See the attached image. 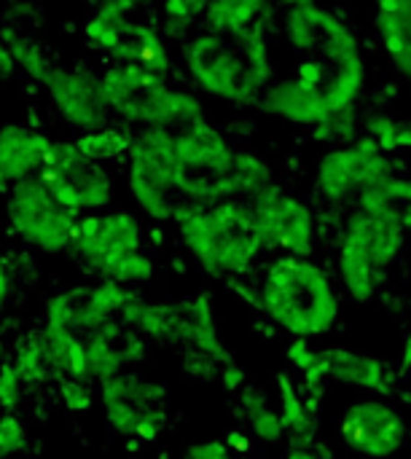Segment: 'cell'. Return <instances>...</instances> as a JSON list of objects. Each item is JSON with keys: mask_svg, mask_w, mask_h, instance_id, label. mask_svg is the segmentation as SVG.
I'll return each instance as SVG.
<instances>
[{"mask_svg": "<svg viewBox=\"0 0 411 459\" xmlns=\"http://www.w3.org/2000/svg\"><path fill=\"white\" fill-rule=\"evenodd\" d=\"M258 105L264 113L277 116L280 121H288L293 126H307V129L323 124L331 116L326 108L323 89H310L299 83L296 78H288L264 89Z\"/></svg>", "mask_w": 411, "mask_h": 459, "instance_id": "cell-18", "label": "cell"}, {"mask_svg": "<svg viewBox=\"0 0 411 459\" xmlns=\"http://www.w3.org/2000/svg\"><path fill=\"white\" fill-rule=\"evenodd\" d=\"M183 65L188 78L205 94L237 108L258 102L267 89V83L248 67L237 43L207 30L183 43Z\"/></svg>", "mask_w": 411, "mask_h": 459, "instance_id": "cell-4", "label": "cell"}, {"mask_svg": "<svg viewBox=\"0 0 411 459\" xmlns=\"http://www.w3.org/2000/svg\"><path fill=\"white\" fill-rule=\"evenodd\" d=\"M132 30V19L129 13L118 11L116 5H110L108 0H102L97 5V11L86 19L83 24V35H86V43L110 54Z\"/></svg>", "mask_w": 411, "mask_h": 459, "instance_id": "cell-29", "label": "cell"}, {"mask_svg": "<svg viewBox=\"0 0 411 459\" xmlns=\"http://www.w3.org/2000/svg\"><path fill=\"white\" fill-rule=\"evenodd\" d=\"M100 89L108 108L127 126L178 129L205 118V105L197 94L170 86L167 78H159L137 65H110L100 75Z\"/></svg>", "mask_w": 411, "mask_h": 459, "instance_id": "cell-3", "label": "cell"}, {"mask_svg": "<svg viewBox=\"0 0 411 459\" xmlns=\"http://www.w3.org/2000/svg\"><path fill=\"white\" fill-rule=\"evenodd\" d=\"M127 167V191L137 210L151 221H172L175 207L180 204L175 191V151L172 129L145 126L135 132L129 145Z\"/></svg>", "mask_w": 411, "mask_h": 459, "instance_id": "cell-5", "label": "cell"}, {"mask_svg": "<svg viewBox=\"0 0 411 459\" xmlns=\"http://www.w3.org/2000/svg\"><path fill=\"white\" fill-rule=\"evenodd\" d=\"M366 89V62L363 54H355L339 65H334L326 86H323V97H326V108L328 113H339L350 105L358 102V97Z\"/></svg>", "mask_w": 411, "mask_h": 459, "instance_id": "cell-25", "label": "cell"}, {"mask_svg": "<svg viewBox=\"0 0 411 459\" xmlns=\"http://www.w3.org/2000/svg\"><path fill=\"white\" fill-rule=\"evenodd\" d=\"M46 191L73 215L100 212L113 202L110 172L86 159L73 140H51L46 161L38 172Z\"/></svg>", "mask_w": 411, "mask_h": 459, "instance_id": "cell-8", "label": "cell"}, {"mask_svg": "<svg viewBox=\"0 0 411 459\" xmlns=\"http://www.w3.org/2000/svg\"><path fill=\"white\" fill-rule=\"evenodd\" d=\"M393 175L396 167L385 153L363 159L350 145H339L320 156L315 167V188L328 202H345L353 194L358 196L363 188L382 186Z\"/></svg>", "mask_w": 411, "mask_h": 459, "instance_id": "cell-14", "label": "cell"}, {"mask_svg": "<svg viewBox=\"0 0 411 459\" xmlns=\"http://www.w3.org/2000/svg\"><path fill=\"white\" fill-rule=\"evenodd\" d=\"M404 239H407V231L401 229L396 218L366 215L361 210H355L347 218L345 231H342V242L355 245L377 272H385L388 266L396 264L398 253L404 250Z\"/></svg>", "mask_w": 411, "mask_h": 459, "instance_id": "cell-17", "label": "cell"}, {"mask_svg": "<svg viewBox=\"0 0 411 459\" xmlns=\"http://www.w3.org/2000/svg\"><path fill=\"white\" fill-rule=\"evenodd\" d=\"M172 221L194 264L215 280H234L253 269L264 242L245 199H223L210 207L180 202Z\"/></svg>", "mask_w": 411, "mask_h": 459, "instance_id": "cell-1", "label": "cell"}, {"mask_svg": "<svg viewBox=\"0 0 411 459\" xmlns=\"http://www.w3.org/2000/svg\"><path fill=\"white\" fill-rule=\"evenodd\" d=\"M13 70H16L13 56H11L8 46L3 43V38H0V83H3V81H8V78L13 75Z\"/></svg>", "mask_w": 411, "mask_h": 459, "instance_id": "cell-48", "label": "cell"}, {"mask_svg": "<svg viewBox=\"0 0 411 459\" xmlns=\"http://www.w3.org/2000/svg\"><path fill=\"white\" fill-rule=\"evenodd\" d=\"M366 134H372L380 145L382 153H396L398 151V121L390 116V113H382V110H374L372 116H366Z\"/></svg>", "mask_w": 411, "mask_h": 459, "instance_id": "cell-37", "label": "cell"}, {"mask_svg": "<svg viewBox=\"0 0 411 459\" xmlns=\"http://www.w3.org/2000/svg\"><path fill=\"white\" fill-rule=\"evenodd\" d=\"M318 54H320L326 62L339 65V62H345V59L361 54V43H358V38H355L350 30H345V32H339V35H334V38H326Z\"/></svg>", "mask_w": 411, "mask_h": 459, "instance_id": "cell-41", "label": "cell"}, {"mask_svg": "<svg viewBox=\"0 0 411 459\" xmlns=\"http://www.w3.org/2000/svg\"><path fill=\"white\" fill-rule=\"evenodd\" d=\"M411 366V328L409 333H407V342H404V368H409Z\"/></svg>", "mask_w": 411, "mask_h": 459, "instance_id": "cell-52", "label": "cell"}, {"mask_svg": "<svg viewBox=\"0 0 411 459\" xmlns=\"http://www.w3.org/2000/svg\"><path fill=\"white\" fill-rule=\"evenodd\" d=\"M108 428L137 444H153L167 422V387L132 371L97 382Z\"/></svg>", "mask_w": 411, "mask_h": 459, "instance_id": "cell-6", "label": "cell"}, {"mask_svg": "<svg viewBox=\"0 0 411 459\" xmlns=\"http://www.w3.org/2000/svg\"><path fill=\"white\" fill-rule=\"evenodd\" d=\"M285 360L291 363L293 371L307 374V371H312V368L320 363V350H315V347L310 344V339L293 336V339L285 344Z\"/></svg>", "mask_w": 411, "mask_h": 459, "instance_id": "cell-42", "label": "cell"}, {"mask_svg": "<svg viewBox=\"0 0 411 459\" xmlns=\"http://www.w3.org/2000/svg\"><path fill=\"white\" fill-rule=\"evenodd\" d=\"M180 307V328H183V347L194 350L205 360L213 363H226V347L218 336L215 325V312H213V299L210 293H194L188 299L178 301Z\"/></svg>", "mask_w": 411, "mask_h": 459, "instance_id": "cell-20", "label": "cell"}, {"mask_svg": "<svg viewBox=\"0 0 411 459\" xmlns=\"http://www.w3.org/2000/svg\"><path fill=\"white\" fill-rule=\"evenodd\" d=\"M283 3H288V8H302V5H315L318 0H283Z\"/></svg>", "mask_w": 411, "mask_h": 459, "instance_id": "cell-53", "label": "cell"}, {"mask_svg": "<svg viewBox=\"0 0 411 459\" xmlns=\"http://www.w3.org/2000/svg\"><path fill=\"white\" fill-rule=\"evenodd\" d=\"M180 459H232V452L226 449L223 441H199L191 444Z\"/></svg>", "mask_w": 411, "mask_h": 459, "instance_id": "cell-44", "label": "cell"}, {"mask_svg": "<svg viewBox=\"0 0 411 459\" xmlns=\"http://www.w3.org/2000/svg\"><path fill=\"white\" fill-rule=\"evenodd\" d=\"M223 444H226V449L232 452V455H248L250 452V433H245V430H229L226 433V438H223Z\"/></svg>", "mask_w": 411, "mask_h": 459, "instance_id": "cell-46", "label": "cell"}, {"mask_svg": "<svg viewBox=\"0 0 411 459\" xmlns=\"http://www.w3.org/2000/svg\"><path fill=\"white\" fill-rule=\"evenodd\" d=\"M110 59L113 65H137L159 78H170L172 73V54L159 27L143 22H132L129 35L110 51Z\"/></svg>", "mask_w": 411, "mask_h": 459, "instance_id": "cell-21", "label": "cell"}, {"mask_svg": "<svg viewBox=\"0 0 411 459\" xmlns=\"http://www.w3.org/2000/svg\"><path fill=\"white\" fill-rule=\"evenodd\" d=\"M245 368L242 366H237L234 360H226L223 363V368H221V387L226 390V393H240L242 387H245Z\"/></svg>", "mask_w": 411, "mask_h": 459, "instance_id": "cell-45", "label": "cell"}, {"mask_svg": "<svg viewBox=\"0 0 411 459\" xmlns=\"http://www.w3.org/2000/svg\"><path fill=\"white\" fill-rule=\"evenodd\" d=\"M275 387H277V414L283 420V428H285V436L291 433L293 436V446H307L312 438V417L307 414V406L291 379L288 371H280L275 377Z\"/></svg>", "mask_w": 411, "mask_h": 459, "instance_id": "cell-27", "label": "cell"}, {"mask_svg": "<svg viewBox=\"0 0 411 459\" xmlns=\"http://www.w3.org/2000/svg\"><path fill=\"white\" fill-rule=\"evenodd\" d=\"M11 366L16 368L24 387H38V385L51 379V368H48V360H46V347H43L40 331L22 336V342L13 350Z\"/></svg>", "mask_w": 411, "mask_h": 459, "instance_id": "cell-30", "label": "cell"}, {"mask_svg": "<svg viewBox=\"0 0 411 459\" xmlns=\"http://www.w3.org/2000/svg\"><path fill=\"white\" fill-rule=\"evenodd\" d=\"M5 221L11 231L43 255L70 250L78 215L65 210L40 183L38 175L5 188Z\"/></svg>", "mask_w": 411, "mask_h": 459, "instance_id": "cell-7", "label": "cell"}, {"mask_svg": "<svg viewBox=\"0 0 411 459\" xmlns=\"http://www.w3.org/2000/svg\"><path fill=\"white\" fill-rule=\"evenodd\" d=\"M57 387H59L62 406L70 414H86L94 406V390L89 387V382H81V379H57Z\"/></svg>", "mask_w": 411, "mask_h": 459, "instance_id": "cell-38", "label": "cell"}, {"mask_svg": "<svg viewBox=\"0 0 411 459\" xmlns=\"http://www.w3.org/2000/svg\"><path fill=\"white\" fill-rule=\"evenodd\" d=\"M337 272L339 282L347 290V296L355 304H372L377 296V282L380 272L369 264V258L350 242H339V255H337Z\"/></svg>", "mask_w": 411, "mask_h": 459, "instance_id": "cell-24", "label": "cell"}, {"mask_svg": "<svg viewBox=\"0 0 411 459\" xmlns=\"http://www.w3.org/2000/svg\"><path fill=\"white\" fill-rule=\"evenodd\" d=\"M27 430L13 414H0V459L16 457L27 449Z\"/></svg>", "mask_w": 411, "mask_h": 459, "instance_id": "cell-39", "label": "cell"}, {"mask_svg": "<svg viewBox=\"0 0 411 459\" xmlns=\"http://www.w3.org/2000/svg\"><path fill=\"white\" fill-rule=\"evenodd\" d=\"M285 459H323L318 452H312L310 446H291L285 452Z\"/></svg>", "mask_w": 411, "mask_h": 459, "instance_id": "cell-51", "label": "cell"}, {"mask_svg": "<svg viewBox=\"0 0 411 459\" xmlns=\"http://www.w3.org/2000/svg\"><path fill=\"white\" fill-rule=\"evenodd\" d=\"M234 180L240 188V199H250L256 191L272 183V169L264 159L250 151H234Z\"/></svg>", "mask_w": 411, "mask_h": 459, "instance_id": "cell-34", "label": "cell"}, {"mask_svg": "<svg viewBox=\"0 0 411 459\" xmlns=\"http://www.w3.org/2000/svg\"><path fill=\"white\" fill-rule=\"evenodd\" d=\"M207 3L210 0H162V30L170 38L186 35L199 22Z\"/></svg>", "mask_w": 411, "mask_h": 459, "instance_id": "cell-35", "label": "cell"}, {"mask_svg": "<svg viewBox=\"0 0 411 459\" xmlns=\"http://www.w3.org/2000/svg\"><path fill=\"white\" fill-rule=\"evenodd\" d=\"M267 5L269 0H210L202 13V24L207 32L221 38H237L258 22Z\"/></svg>", "mask_w": 411, "mask_h": 459, "instance_id": "cell-23", "label": "cell"}, {"mask_svg": "<svg viewBox=\"0 0 411 459\" xmlns=\"http://www.w3.org/2000/svg\"><path fill=\"white\" fill-rule=\"evenodd\" d=\"M377 11H385V13H409L411 0H377Z\"/></svg>", "mask_w": 411, "mask_h": 459, "instance_id": "cell-49", "label": "cell"}, {"mask_svg": "<svg viewBox=\"0 0 411 459\" xmlns=\"http://www.w3.org/2000/svg\"><path fill=\"white\" fill-rule=\"evenodd\" d=\"M237 401H240V411H242V420L248 422L250 436H256L261 444H269V446L280 444L285 438L283 420H280L277 409L269 403V398L264 395V390L242 387Z\"/></svg>", "mask_w": 411, "mask_h": 459, "instance_id": "cell-26", "label": "cell"}, {"mask_svg": "<svg viewBox=\"0 0 411 459\" xmlns=\"http://www.w3.org/2000/svg\"><path fill=\"white\" fill-rule=\"evenodd\" d=\"M48 148L51 140L35 126L19 121L0 124V188L38 175Z\"/></svg>", "mask_w": 411, "mask_h": 459, "instance_id": "cell-16", "label": "cell"}, {"mask_svg": "<svg viewBox=\"0 0 411 459\" xmlns=\"http://www.w3.org/2000/svg\"><path fill=\"white\" fill-rule=\"evenodd\" d=\"M48 91V100L57 110V116L70 126L81 132H92L108 124L110 108L100 89V75L83 70V67H57L46 73L40 81Z\"/></svg>", "mask_w": 411, "mask_h": 459, "instance_id": "cell-13", "label": "cell"}, {"mask_svg": "<svg viewBox=\"0 0 411 459\" xmlns=\"http://www.w3.org/2000/svg\"><path fill=\"white\" fill-rule=\"evenodd\" d=\"M40 336H43L46 360H48V368H51L54 379L92 382L89 368H86L83 339L78 333H73V331H67L65 325H57V323H43Z\"/></svg>", "mask_w": 411, "mask_h": 459, "instance_id": "cell-22", "label": "cell"}, {"mask_svg": "<svg viewBox=\"0 0 411 459\" xmlns=\"http://www.w3.org/2000/svg\"><path fill=\"white\" fill-rule=\"evenodd\" d=\"M307 8H310V5L288 8V13H285V38H288L291 48L299 51V54H304V56L318 54L320 46H323V40H326V38L320 35V30L312 24Z\"/></svg>", "mask_w": 411, "mask_h": 459, "instance_id": "cell-33", "label": "cell"}, {"mask_svg": "<svg viewBox=\"0 0 411 459\" xmlns=\"http://www.w3.org/2000/svg\"><path fill=\"white\" fill-rule=\"evenodd\" d=\"M339 438L350 452L361 457L388 459L407 446L409 425L404 414L388 401L361 398L342 411Z\"/></svg>", "mask_w": 411, "mask_h": 459, "instance_id": "cell-11", "label": "cell"}, {"mask_svg": "<svg viewBox=\"0 0 411 459\" xmlns=\"http://www.w3.org/2000/svg\"><path fill=\"white\" fill-rule=\"evenodd\" d=\"M24 382L11 363H0V411L13 414L24 401Z\"/></svg>", "mask_w": 411, "mask_h": 459, "instance_id": "cell-40", "label": "cell"}, {"mask_svg": "<svg viewBox=\"0 0 411 459\" xmlns=\"http://www.w3.org/2000/svg\"><path fill=\"white\" fill-rule=\"evenodd\" d=\"M398 151H411V121H398Z\"/></svg>", "mask_w": 411, "mask_h": 459, "instance_id": "cell-50", "label": "cell"}, {"mask_svg": "<svg viewBox=\"0 0 411 459\" xmlns=\"http://www.w3.org/2000/svg\"><path fill=\"white\" fill-rule=\"evenodd\" d=\"M253 210L264 250L310 258L315 247V215L299 196L285 194L275 180L245 199Z\"/></svg>", "mask_w": 411, "mask_h": 459, "instance_id": "cell-9", "label": "cell"}, {"mask_svg": "<svg viewBox=\"0 0 411 459\" xmlns=\"http://www.w3.org/2000/svg\"><path fill=\"white\" fill-rule=\"evenodd\" d=\"M320 358H323L328 382H339V385L366 390V393H380V395H388L393 390L390 368L374 355L353 352L345 347H328V350H320Z\"/></svg>", "mask_w": 411, "mask_h": 459, "instance_id": "cell-19", "label": "cell"}, {"mask_svg": "<svg viewBox=\"0 0 411 459\" xmlns=\"http://www.w3.org/2000/svg\"><path fill=\"white\" fill-rule=\"evenodd\" d=\"M135 132L127 124H105L100 129L92 132H81L73 145L92 161L102 164V161H113L124 153H129Z\"/></svg>", "mask_w": 411, "mask_h": 459, "instance_id": "cell-28", "label": "cell"}, {"mask_svg": "<svg viewBox=\"0 0 411 459\" xmlns=\"http://www.w3.org/2000/svg\"><path fill=\"white\" fill-rule=\"evenodd\" d=\"M328 75H331V73H328V67H326V59L318 56V54L304 56V59L299 62V67H296V81L304 83V86H310V89H323L326 81H328Z\"/></svg>", "mask_w": 411, "mask_h": 459, "instance_id": "cell-43", "label": "cell"}, {"mask_svg": "<svg viewBox=\"0 0 411 459\" xmlns=\"http://www.w3.org/2000/svg\"><path fill=\"white\" fill-rule=\"evenodd\" d=\"M143 250V223L129 210L86 212L75 221L70 255L100 280L127 253Z\"/></svg>", "mask_w": 411, "mask_h": 459, "instance_id": "cell-10", "label": "cell"}, {"mask_svg": "<svg viewBox=\"0 0 411 459\" xmlns=\"http://www.w3.org/2000/svg\"><path fill=\"white\" fill-rule=\"evenodd\" d=\"M0 38H3V43L8 46V51H11L16 67H22V70H24L30 78H35V81H43V78H46V73L51 70V59L46 56V51H43L32 38H27L24 32H16V30H11V27H5V30L0 32Z\"/></svg>", "mask_w": 411, "mask_h": 459, "instance_id": "cell-31", "label": "cell"}, {"mask_svg": "<svg viewBox=\"0 0 411 459\" xmlns=\"http://www.w3.org/2000/svg\"><path fill=\"white\" fill-rule=\"evenodd\" d=\"M137 296V290H129L118 282L100 280L97 285H75L70 290L57 293L46 304V323L65 325L67 331L78 333L81 339L105 325L108 320H116L118 312Z\"/></svg>", "mask_w": 411, "mask_h": 459, "instance_id": "cell-12", "label": "cell"}, {"mask_svg": "<svg viewBox=\"0 0 411 459\" xmlns=\"http://www.w3.org/2000/svg\"><path fill=\"white\" fill-rule=\"evenodd\" d=\"M8 296H11V269H8V264L3 258V250H0V309L5 307Z\"/></svg>", "mask_w": 411, "mask_h": 459, "instance_id": "cell-47", "label": "cell"}, {"mask_svg": "<svg viewBox=\"0 0 411 459\" xmlns=\"http://www.w3.org/2000/svg\"><path fill=\"white\" fill-rule=\"evenodd\" d=\"M156 274V264L151 255H145L143 250H135V253H127L121 255L108 272L102 280H110V282H118L129 290L140 288V285H148Z\"/></svg>", "mask_w": 411, "mask_h": 459, "instance_id": "cell-32", "label": "cell"}, {"mask_svg": "<svg viewBox=\"0 0 411 459\" xmlns=\"http://www.w3.org/2000/svg\"><path fill=\"white\" fill-rule=\"evenodd\" d=\"M409 13H385V11H377L374 30H377V35H380L388 56H398V54H404L409 48Z\"/></svg>", "mask_w": 411, "mask_h": 459, "instance_id": "cell-36", "label": "cell"}, {"mask_svg": "<svg viewBox=\"0 0 411 459\" xmlns=\"http://www.w3.org/2000/svg\"><path fill=\"white\" fill-rule=\"evenodd\" d=\"M256 301L275 325L299 339L323 336L339 320V296L331 277L312 258L277 255L256 288Z\"/></svg>", "mask_w": 411, "mask_h": 459, "instance_id": "cell-2", "label": "cell"}, {"mask_svg": "<svg viewBox=\"0 0 411 459\" xmlns=\"http://www.w3.org/2000/svg\"><path fill=\"white\" fill-rule=\"evenodd\" d=\"M83 350H86L89 379L102 382L140 363L145 358V339L137 331L121 325L116 317L100 325L97 331H92L89 336H83Z\"/></svg>", "mask_w": 411, "mask_h": 459, "instance_id": "cell-15", "label": "cell"}]
</instances>
